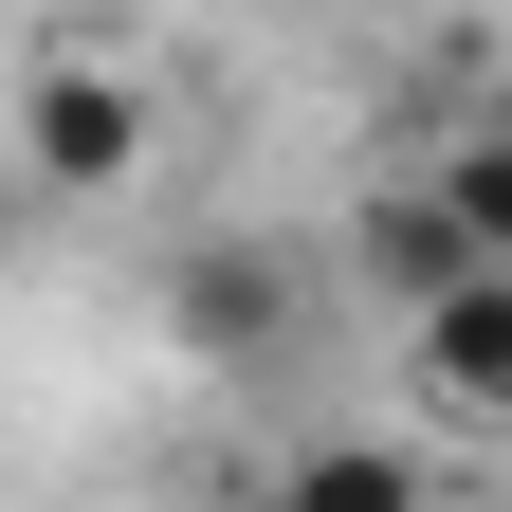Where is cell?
I'll use <instances>...</instances> for the list:
<instances>
[{
	"label": "cell",
	"instance_id": "8992f818",
	"mask_svg": "<svg viewBox=\"0 0 512 512\" xmlns=\"http://www.w3.org/2000/svg\"><path fill=\"white\" fill-rule=\"evenodd\" d=\"M494 128H512V74H494Z\"/></svg>",
	"mask_w": 512,
	"mask_h": 512
},
{
	"label": "cell",
	"instance_id": "5b68a950",
	"mask_svg": "<svg viewBox=\"0 0 512 512\" xmlns=\"http://www.w3.org/2000/svg\"><path fill=\"white\" fill-rule=\"evenodd\" d=\"M421 183H439V202L476 220V256H512V128H494V110H476V128H458V147H439Z\"/></svg>",
	"mask_w": 512,
	"mask_h": 512
},
{
	"label": "cell",
	"instance_id": "3957f363",
	"mask_svg": "<svg viewBox=\"0 0 512 512\" xmlns=\"http://www.w3.org/2000/svg\"><path fill=\"white\" fill-rule=\"evenodd\" d=\"M293 256L275 238H202V256H183V275H165V330L183 348H202V366H293Z\"/></svg>",
	"mask_w": 512,
	"mask_h": 512
},
{
	"label": "cell",
	"instance_id": "6da1fadb",
	"mask_svg": "<svg viewBox=\"0 0 512 512\" xmlns=\"http://www.w3.org/2000/svg\"><path fill=\"white\" fill-rule=\"evenodd\" d=\"M19 165L55 183V202H128V183H147V74L55 55V74L19 92Z\"/></svg>",
	"mask_w": 512,
	"mask_h": 512
},
{
	"label": "cell",
	"instance_id": "7a4b0ae2",
	"mask_svg": "<svg viewBox=\"0 0 512 512\" xmlns=\"http://www.w3.org/2000/svg\"><path fill=\"white\" fill-rule=\"evenodd\" d=\"M403 384L439 421H512V256H476V275H439L403 311Z\"/></svg>",
	"mask_w": 512,
	"mask_h": 512
},
{
	"label": "cell",
	"instance_id": "277c9868",
	"mask_svg": "<svg viewBox=\"0 0 512 512\" xmlns=\"http://www.w3.org/2000/svg\"><path fill=\"white\" fill-rule=\"evenodd\" d=\"M348 256H366V293H384V311H421L439 275H476V220L439 202V183H384V202L348 220Z\"/></svg>",
	"mask_w": 512,
	"mask_h": 512
}]
</instances>
